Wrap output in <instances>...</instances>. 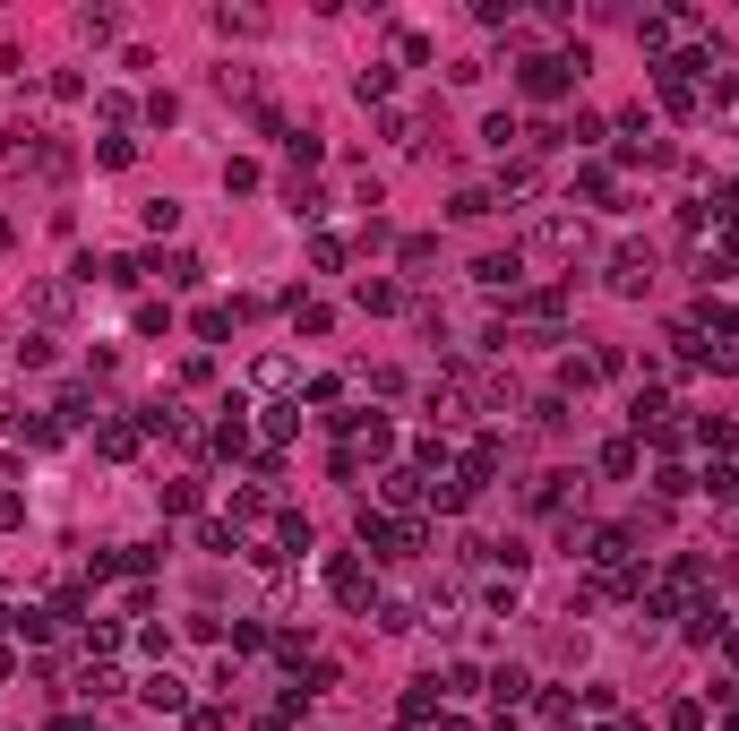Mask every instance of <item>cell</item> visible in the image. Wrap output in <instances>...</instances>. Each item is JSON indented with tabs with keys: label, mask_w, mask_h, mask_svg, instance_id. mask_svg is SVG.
<instances>
[{
	"label": "cell",
	"mask_w": 739,
	"mask_h": 731,
	"mask_svg": "<svg viewBox=\"0 0 739 731\" xmlns=\"http://www.w3.org/2000/svg\"><path fill=\"white\" fill-rule=\"evenodd\" d=\"M52 731H95V723H86V714H69V723H52Z\"/></svg>",
	"instance_id": "8fae6325"
},
{
	"label": "cell",
	"mask_w": 739,
	"mask_h": 731,
	"mask_svg": "<svg viewBox=\"0 0 739 731\" xmlns=\"http://www.w3.org/2000/svg\"><path fill=\"white\" fill-rule=\"evenodd\" d=\"M576 69H585V43L576 52H542V61H525V95H568Z\"/></svg>",
	"instance_id": "6da1fadb"
},
{
	"label": "cell",
	"mask_w": 739,
	"mask_h": 731,
	"mask_svg": "<svg viewBox=\"0 0 739 731\" xmlns=\"http://www.w3.org/2000/svg\"><path fill=\"white\" fill-rule=\"evenodd\" d=\"M662 413H671V396H662V387H636L628 422H636V430H662Z\"/></svg>",
	"instance_id": "8992f818"
},
{
	"label": "cell",
	"mask_w": 739,
	"mask_h": 731,
	"mask_svg": "<svg viewBox=\"0 0 739 731\" xmlns=\"http://www.w3.org/2000/svg\"><path fill=\"white\" fill-rule=\"evenodd\" d=\"M147 706H155V714L181 706V680H172V671H155V680H147Z\"/></svg>",
	"instance_id": "9c48e42d"
},
{
	"label": "cell",
	"mask_w": 739,
	"mask_h": 731,
	"mask_svg": "<svg viewBox=\"0 0 739 731\" xmlns=\"http://www.w3.org/2000/svg\"><path fill=\"white\" fill-rule=\"evenodd\" d=\"M645 284H654V250H611V293H645Z\"/></svg>",
	"instance_id": "7a4b0ae2"
},
{
	"label": "cell",
	"mask_w": 739,
	"mask_h": 731,
	"mask_svg": "<svg viewBox=\"0 0 739 731\" xmlns=\"http://www.w3.org/2000/svg\"><path fill=\"white\" fill-rule=\"evenodd\" d=\"M327 585H336V602H370V577H361V559H336V568H327Z\"/></svg>",
	"instance_id": "277c9868"
},
{
	"label": "cell",
	"mask_w": 739,
	"mask_h": 731,
	"mask_svg": "<svg viewBox=\"0 0 739 731\" xmlns=\"http://www.w3.org/2000/svg\"><path fill=\"white\" fill-rule=\"evenodd\" d=\"M482 138H490V147L507 155V147H516V138H525V129H516V112H490V121H482Z\"/></svg>",
	"instance_id": "ba28073f"
},
{
	"label": "cell",
	"mask_w": 739,
	"mask_h": 731,
	"mask_svg": "<svg viewBox=\"0 0 739 731\" xmlns=\"http://www.w3.org/2000/svg\"><path fill=\"white\" fill-rule=\"evenodd\" d=\"M155 276H164V284H198V258H190V250H172L164 267H155Z\"/></svg>",
	"instance_id": "30bf717a"
},
{
	"label": "cell",
	"mask_w": 739,
	"mask_h": 731,
	"mask_svg": "<svg viewBox=\"0 0 739 731\" xmlns=\"http://www.w3.org/2000/svg\"><path fill=\"white\" fill-rule=\"evenodd\" d=\"M353 301H361V310H396V284H387V276H361Z\"/></svg>",
	"instance_id": "52a82bcc"
},
{
	"label": "cell",
	"mask_w": 739,
	"mask_h": 731,
	"mask_svg": "<svg viewBox=\"0 0 739 731\" xmlns=\"http://www.w3.org/2000/svg\"><path fill=\"white\" fill-rule=\"evenodd\" d=\"M542 250H550V258H576V250H585V224H568V215L542 224Z\"/></svg>",
	"instance_id": "5b68a950"
},
{
	"label": "cell",
	"mask_w": 739,
	"mask_h": 731,
	"mask_svg": "<svg viewBox=\"0 0 739 731\" xmlns=\"http://www.w3.org/2000/svg\"><path fill=\"white\" fill-rule=\"evenodd\" d=\"M0 250H9V215H0Z\"/></svg>",
	"instance_id": "7c38bea8"
},
{
	"label": "cell",
	"mask_w": 739,
	"mask_h": 731,
	"mask_svg": "<svg viewBox=\"0 0 739 731\" xmlns=\"http://www.w3.org/2000/svg\"><path fill=\"white\" fill-rule=\"evenodd\" d=\"M525 276V250H490L482 267H473V284H490V293H499V284H516Z\"/></svg>",
	"instance_id": "3957f363"
}]
</instances>
